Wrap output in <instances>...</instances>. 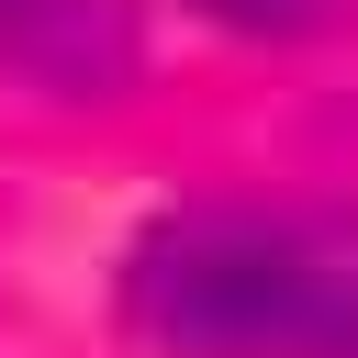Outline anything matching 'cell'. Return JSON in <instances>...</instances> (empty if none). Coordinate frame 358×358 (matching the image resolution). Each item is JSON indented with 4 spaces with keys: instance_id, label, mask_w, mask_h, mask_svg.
Wrapping results in <instances>:
<instances>
[{
    "instance_id": "3",
    "label": "cell",
    "mask_w": 358,
    "mask_h": 358,
    "mask_svg": "<svg viewBox=\"0 0 358 358\" xmlns=\"http://www.w3.org/2000/svg\"><path fill=\"white\" fill-rule=\"evenodd\" d=\"M201 22H224V34H257V45H291V34H324L336 22V0H190Z\"/></svg>"
},
{
    "instance_id": "2",
    "label": "cell",
    "mask_w": 358,
    "mask_h": 358,
    "mask_svg": "<svg viewBox=\"0 0 358 358\" xmlns=\"http://www.w3.org/2000/svg\"><path fill=\"white\" fill-rule=\"evenodd\" d=\"M134 78H145V11L134 0H0V90L123 101Z\"/></svg>"
},
{
    "instance_id": "1",
    "label": "cell",
    "mask_w": 358,
    "mask_h": 358,
    "mask_svg": "<svg viewBox=\"0 0 358 358\" xmlns=\"http://www.w3.org/2000/svg\"><path fill=\"white\" fill-rule=\"evenodd\" d=\"M123 324L168 358H358V201H168L123 246Z\"/></svg>"
}]
</instances>
